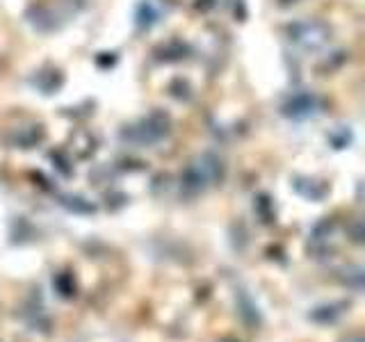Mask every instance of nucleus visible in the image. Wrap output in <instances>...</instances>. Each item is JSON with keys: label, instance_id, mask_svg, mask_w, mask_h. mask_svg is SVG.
Here are the masks:
<instances>
[{"label": "nucleus", "instance_id": "1", "mask_svg": "<svg viewBox=\"0 0 365 342\" xmlns=\"http://www.w3.org/2000/svg\"><path fill=\"white\" fill-rule=\"evenodd\" d=\"M290 41L304 51H319L331 41V30L322 21H302L288 30Z\"/></svg>", "mask_w": 365, "mask_h": 342}, {"label": "nucleus", "instance_id": "2", "mask_svg": "<svg viewBox=\"0 0 365 342\" xmlns=\"http://www.w3.org/2000/svg\"><path fill=\"white\" fill-rule=\"evenodd\" d=\"M220 171H222V167L215 157L203 155L187 169V185H192L194 190H201L208 185L210 180L220 176Z\"/></svg>", "mask_w": 365, "mask_h": 342}, {"label": "nucleus", "instance_id": "3", "mask_svg": "<svg viewBox=\"0 0 365 342\" xmlns=\"http://www.w3.org/2000/svg\"><path fill=\"white\" fill-rule=\"evenodd\" d=\"M165 133H167V123H165V121L155 123V119H148V121H144L142 125H137V128H133L130 135H133L140 144H153V142H158Z\"/></svg>", "mask_w": 365, "mask_h": 342}, {"label": "nucleus", "instance_id": "4", "mask_svg": "<svg viewBox=\"0 0 365 342\" xmlns=\"http://www.w3.org/2000/svg\"><path fill=\"white\" fill-rule=\"evenodd\" d=\"M313 112H315V98L308 94L294 96L288 105H285V114H288V117H294V119H304Z\"/></svg>", "mask_w": 365, "mask_h": 342}]
</instances>
